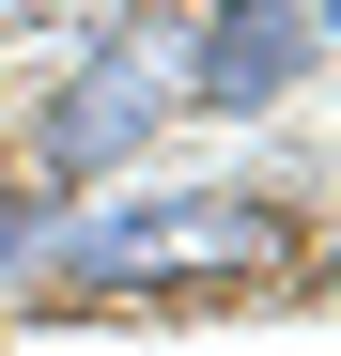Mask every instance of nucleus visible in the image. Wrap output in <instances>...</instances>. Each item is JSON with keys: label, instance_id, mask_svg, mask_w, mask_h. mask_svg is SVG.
<instances>
[{"label": "nucleus", "instance_id": "nucleus-1", "mask_svg": "<svg viewBox=\"0 0 341 356\" xmlns=\"http://www.w3.org/2000/svg\"><path fill=\"white\" fill-rule=\"evenodd\" d=\"M310 217L295 202H248V186H170V202H109L47 232V294H140V310H233V294L295 279Z\"/></svg>", "mask_w": 341, "mask_h": 356}, {"label": "nucleus", "instance_id": "nucleus-2", "mask_svg": "<svg viewBox=\"0 0 341 356\" xmlns=\"http://www.w3.org/2000/svg\"><path fill=\"white\" fill-rule=\"evenodd\" d=\"M310 78H326V0H217L202 63H187V108L248 124V108H295Z\"/></svg>", "mask_w": 341, "mask_h": 356}, {"label": "nucleus", "instance_id": "nucleus-3", "mask_svg": "<svg viewBox=\"0 0 341 356\" xmlns=\"http://www.w3.org/2000/svg\"><path fill=\"white\" fill-rule=\"evenodd\" d=\"M140 140H155V78H140V63H78L63 93H47V124H31V186L78 202L93 170H125Z\"/></svg>", "mask_w": 341, "mask_h": 356}, {"label": "nucleus", "instance_id": "nucleus-4", "mask_svg": "<svg viewBox=\"0 0 341 356\" xmlns=\"http://www.w3.org/2000/svg\"><path fill=\"white\" fill-rule=\"evenodd\" d=\"M47 232H63V186H0V279L47 264Z\"/></svg>", "mask_w": 341, "mask_h": 356}]
</instances>
